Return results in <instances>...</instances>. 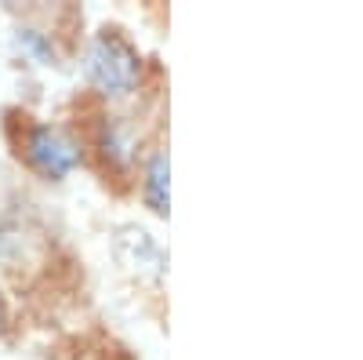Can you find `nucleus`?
<instances>
[{
    "label": "nucleus",
    "instance_id": "nucleus-1",
    "mask_svg": "<svg viewBox=\"0 0 363 360\" xmlns=\"http://www.w3.org/2000/svg\"><path fill=\"white\" fill-rule=\"evenodd\" d=\"M84 73L87 80L99 87L102 95H131L135 84H138V73H142V58L135 51V44L116 33V29H102L95 33V40L87 44V55H84Z\"/></svg>",
    "mask_w": 363,
    "mask_h": 360
},
{
    "label": "nucleus",
    "instance_id": "nucleus-2",
    "mask_svg": "<svg viewBox=\"0 0 363 360\" xmlns=\"http://www.w3.org/2000/svg\"><path fill=\"white\" fill-rule=\"evenodd\" d=\"M22 157L37 175L62 182V178L80 164V146L55 124H29L22 138Z\"/></svg>",
    "mask_w": 363,
    "mask_h": 360
},
{
    "label": "nucleus",
    "instance_id": "nucleus-3",
    "mask_svg": "<svg viewBox=\"0 0 363 360\" xmlns=\"http://www.w3.org/2000/svg\"><path fill=\"white\" fill-rule=\"evenodd\" d=\"M167 175H171L167 153H164V149H157V153L149 157L145 178H142V197H145V204L153 207L157 215H167L171 212V207H167Z\"/></svg>",
    "mask_w": 363,
    "mask_h": 360
},
{
    "label": "nucleus",
    "instance_id": "nucleus-4",
    "mask_svg": "<svg viewBox=\"0 0 363 360\" xmlns=\"http://www.w3.org/2000/svg\"><path fill=\"white\" fill-rule=\"evenodd\" d=\"M18 44L37 58V62H44V66H51L55 62V51H51V44L37 33V29H18Z\"/></svg>",
    "mask_w": 363,
    "mask_h": 360
}]
</instances>
